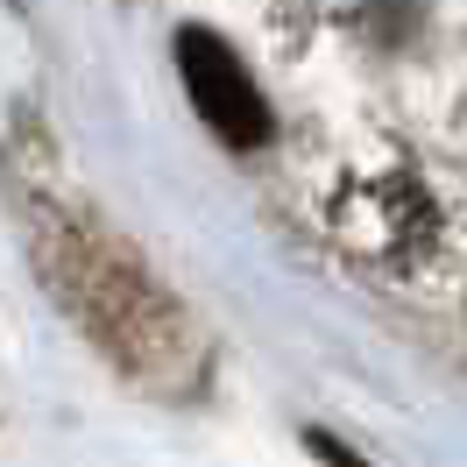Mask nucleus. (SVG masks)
<instances>
[{
    "label": "nucleus",
    "instance_id": "nucleus-1",
    "mask_svg": "<svg viewBox=\"0 0 467 467\" xmlns=\"http://www.w3.org/2000/svg\"><path fill=\"white\" fill-rule=\"evenodd\" d=\"M177 71H184V92H192L199 120L227 149H263L269 135H276L263 86L248 78V64L234 57L213 29H184V36H177Z\"/></svg>",
    "mask_w": 467,
    "mask_h": 467
},
{
    "label": "nucleus",
    "instance_id": "nucleus-2",
    "mask_svg": "<svg viewBox=\"0 0 467 467\" xmlns=\"http://www.w3.org/2000/svg\"><path fill=\"white\" fill-rule=\"evenodd\" d=\"M305 446H312L326 467H368V461H354V453H348V446H340L333 432H305Z\"/></svg>",
    "mask_w": 467,
    "mask_h": 467
}]
</instances>
